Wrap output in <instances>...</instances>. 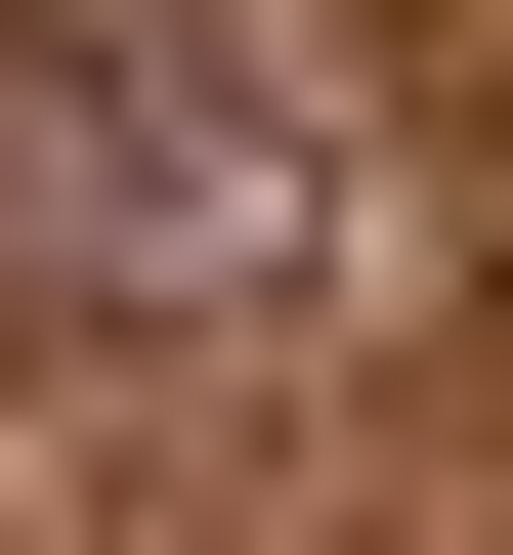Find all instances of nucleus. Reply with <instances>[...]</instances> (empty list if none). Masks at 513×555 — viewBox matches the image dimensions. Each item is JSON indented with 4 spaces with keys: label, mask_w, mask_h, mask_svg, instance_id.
Here are the masks:
<instances>
[{
    "label": "nucleus",
    "mask_w": 513,
    "mask_h": 555,
    "mask_svg": "<svg viewBox=\"0 0 513 555\" xmlns=\"http://www.w3.org/2000/svg\"><path fill=\"white\" fill-rule=\"evenodd\" d=\"M385 299V129L215 0H43L0 43V343H343Z\"/></svg>",
    "instance_id": "f257e3e1"
}]
</instances>
